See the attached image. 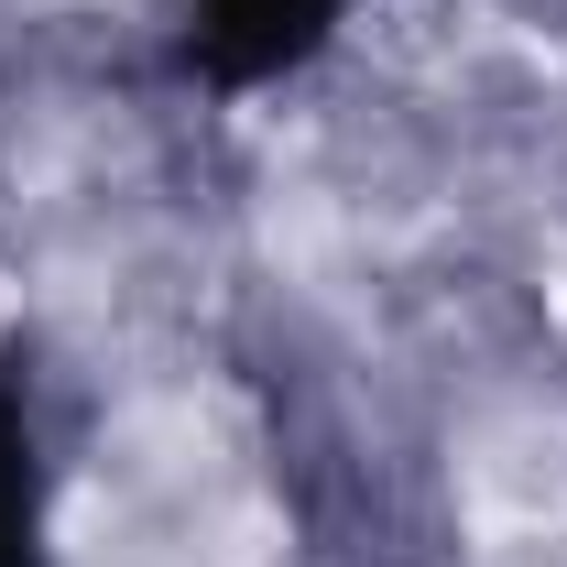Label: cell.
I'll return each instance as SVG.
<instances>
[{
  "mask_svg": "<svg viewBox=\"0 0 567 567\" xmlns=\"http://www.w3.org/2000/svg\"><path fill=\"white\" fill-rule=\"evenodd\" d=\"M350 11L360 0H175L164 66L197 99H262V87L317 66L350 33Z\"/></svg>",
  "mask_w": 567,
  "mask_h": 567,
  "instance_id": "1",
  "label": "cell"
},
{
  "mask_svg": "<svg viewBox=\"0 0 567 567\" xmlns=\"http://www.w3.org/2000/svg\"><path fill=\"white\" fill-rule=\"evenodd\" d=\"M0 567H55V458L22 350H0Z\"/></svg>",
  "mask_w": 567,
  "mask_h": 567,
  "instance_id": "2",
  "label": "cell"
}]
</instances>
